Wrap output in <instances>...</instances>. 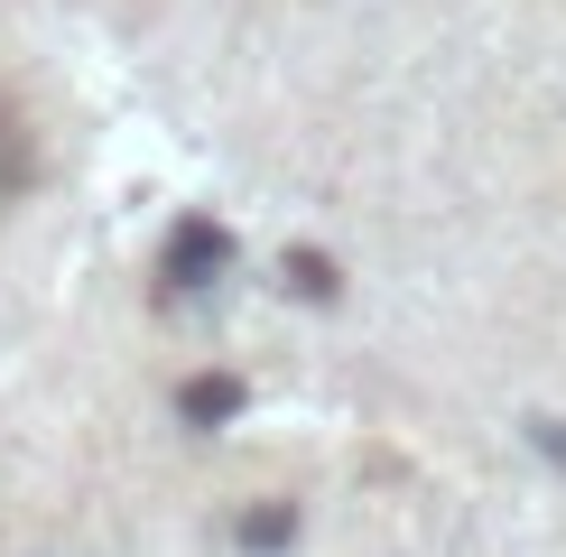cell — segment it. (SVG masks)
I'll return each mask as SVG.
<instances>
[{"instance_id":"6da1fadb","label":"cell","mask_w":566,"mask_h":557,"mask_svg":"<svg viewBox=\"0 0 566 557\" xmlns=\"http://www.w3.org/2000/svg\"><path fill=\"white\" fill-rule=\"evenodd\" d=\"M19 177H29V139H19V122L0 112V186H19Z\"/></svg>"}]
</instances>
